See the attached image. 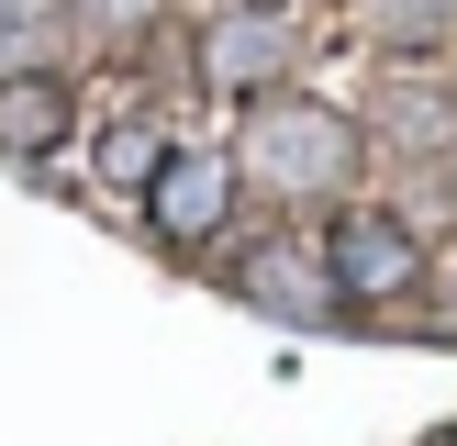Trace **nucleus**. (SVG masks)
<instances>
[{
  "label": "nucleus",
  "instance_id": "1",
  "mask_svg": "<svg viewBox=\"0 0 457 446\" xmlns=\"http://www.w3.org/2000/svg\"><path fill=\"white\" fill-rule=\"evenodd\" d=\"M357 156H369V134H357L335 101H257L245 134H235V178L268 190V201H290V212L357 190Z\"/></svg>",
  "mask_w": 457,
  "mask_h": 446
},
{
  "label": "nucleus",
  "instance_id": "2",
  "mask_svg": "<svg viewBox=\"0 0 457 446\" xmlns=\"http://www.w3.org/2000/svg\"><path fill=\"white\" fill-rule=\"evenodd\" d=\"M290 67H302V22L268 0H235L201 22V89H223V101H268Z\"/></svg>",
  "mask_w": 457,
  "mask_h": 446
},
{
  "label": "nucleus",
  "instance_id": "3",
  "mask_svg": "<svg viewBox=\"0 0 457 446\" xmlns=\"http://www.w3.org/2000/svg\"><path fill=\"white\" fill-rule=\"evenodd\" d=\"M235 301H257L268 324H335V312H346V290H335L324 245L268 235V245H245V257H235Z\"/></svg>",
  "mask_w": 457,
  "mask_h": 446
},
{
  "label": "nucleus",
  "instance_id": "4",
  "mask_svg": "<svg viewBox=\"0 0 457 446\" xmlns=\"http://www.w3.org/2000/svg\"><path fill=\"white\" fill-rule=\"evenodd\" d=\"M324 268H335L346 301H402V290L424 279V245H413V223H402V212H335Z\"/></svg>",
  "mask_w": 457,
  "mask_h": 446
},
{
  "label": "nucleus",
  "instance_id": "5",
  "mask_svg": "<svg viewBox=\"0 0 457 446\" xmlns=\"http://www.w3.org/2000/svg\"><path fill=\"white\" fill-rule=\"evenodd\" d=\"M223 212H235V156H212V145H168V168L145 178V223H156L168 245H212Z\"/></svg>",
  "mask_w": 457,
  "mask_h": 446
},
{
  "label": "nucleus",
  "instance_id": "6",
  "mask_svg": "<svg viewBox=\"0 0 457 446\" xmlns=\"http://www.w3.org/2000/svg\"><path fill=\"white\" fill-rule=\"evenodd\" d=\"M67 123H79V89L56 78V67H22V78H0V156H56Z\"/></svg>",
  "mask_w": 457,
  "mask_h": 446
},
{
  "label": "nucleus",
  "instance_id": "7",
  "mask_svg": "<svg viewBox=\"0 0 457 446\" xmlns=\"http://www.w3.org/2000/svg\"><path fill=\"white\" fill-rule=\"evenodd\" d=\"M56 45H67V0H0V78L56 67Z\"/></svg>",
  "mask_w": 457,
  "mask_h": 446
},
{
  "label": "nucleus",
  "instance_id": "8",
  "mask_svg": "<svg viewBox=\"0 0 457 446\" xmlns=\"http://www.w3.org/2000/svg\"><path fill=\"white\" fill-rule=\"evenodd\" d=\"M357 22H369V45H446L457 0H357Z\"/></svg>",
  "mask_w": 457,
  "mask_h": 446
},
{
  "label": "nucleus",
  "instance_id": "9",
  "mask_svg": "<svg viewBox=\"0 0 457 446\" xmlns=\"http://www.w3.org/2000/svg\"><path fill=\"white\" fill-rule=\"evenodd\" d=\"M156 168H168V145H156L145 123H112V134H101V178H112V190H145Z\"/></svg>",
  "mask_w": 457,
  "mask_h": 446
},
{
  "label": "nucleus",
  "instance_id": "10",
  "mask_svg": "<svg viewBox=\"0 0 457 446\" xmlns=\"http://www.w3.org/2000/svg\"><path fill=\"white\" fill-rule=\"evenodd\" d=\"M67 22H89L101 45H134V34L156 22V0H67Z\"/></svg>",
  "mask_w": 457,
  "mask_h": 446
}]
</instances>
